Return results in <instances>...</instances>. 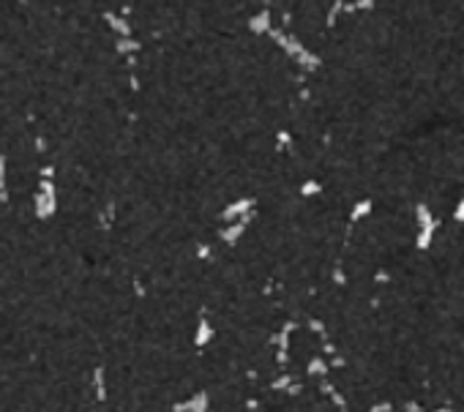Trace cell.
Here are the masks:
<instances>
[{"instance_id": "1", "label": "cell", "mask_w": 464, "mask_h": 412, "mask_svg": "<svg viewBox=\"0 0 464 412\" xmlns=\"http://www.w3.org/2000/svg\"><path fill=\"white\" fill-rule=\"evenodd\" d=\"M453 216H456V221H464V199L459 202V208H456V213H453Z\"/></svg>"}]
</instances>
